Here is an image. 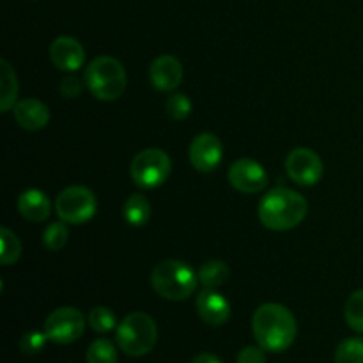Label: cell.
I'll return each instance as SVG.
<instances>
[{
  "label": "cell",
  "instance_id": "cell-1",
  "mask_svg": "<svg viewBox=\"0 0 363 363\" xmlns=\"http://www.w3.org/2000/svg\"><path fill=\"white\" fill-rule=\"evenodd\" d=\"M252 332L262 350L282 353L293 346L298 335V323L293 312L280 303H264L254 312Z\"/></svg>",
  "mask_w": 363,
  "mask_h": 363
},
{
  "label": "cell",
  "instance_id": "cell-2",
  "mask_svg": "<svg viewBox=\"0 0 363 363\" xmlns=\"http://www.w3.org/2000/svg\"><path fill=\"white\" fill-rule=\"evenodd\" d=\"M307 213V199L286 186L272 188L259 204V218L262 225L279 233L300 225Z\"/></svg>",
  "mask_w": 363,
  "mask_h": 363
},
{
  "label": "cell",
  "instance_id": "cell-3",
  "mask_svg": "<svg viewBox=\"0 0 363 363\" xmlns=\"http://www.w3.org/2000/svg\"><path fill=\"white\" fill-rule=\"evenodd\" d=\"M199 275L190 264L177 259L163 261L152 269L151 286L162 298L169 301H183L195 293Z\"/></svg>",
  "mask_w": 363,
  "mask_h": 363
},
{
  "label": "cell",
  "instance_id": "cell-4",
  "mask_svg": "<svg viewBox=\"0 0 363 363\" xmlns=\"http://www.w3.org/2000/svg\"><path fill=\"white\" fill-rule=\"evenodd\" d=\"M116 340L128 357H144L151 353L158 342V326L145 312H133L117 325Z\"/></svg>",
  "mask_w": 363,
  "mask_h": 363
},
{
  "label": "cell",
  "instance_id": "cell-5",
  "mask_svg": "<svg viewBox=\"0 0 363 363\" xmlns=\"http://www.w3.org/2000/svg\"><path fill=\"white\" fill-rule=\"evenodd\" d=\"M85 85L94 98L101 101H113L126 91V69L113 57H96L85 69Z\"/></svg>",
  "mask_w": 363,
  "mask_h": 363
},
{
  "label": "cell",
  "instance_id": "cell-6",
  "mask_svg": "<svg viewBox=\"0 0 363 363\" xmlns=\"http://www.w3.org/2000/svg\"><path fill=\"white\" fill-rule=\"evenodd\" d=\"M130 172L137 186L152 190L169 179L172 172V160L162 149H144L133 158Z\"/></svg>",
  "mask_w": 363,
  "mask_h": 363
},
{
  "label": "cell",
  "instance_id": "cell-7",
  "mask_svg": "<svg viewBox=\"0 0 363 363\" xmlns=\"http://www.w3.org/2000/svg\"><path fill=\"white\" fill-rule=\"evenodd\" d=\"M94 194L85 186H67L57 195L55 211L62 222L82 225L96 215Z\"/></svg>",
  "mask_w": 363,
  "mask_h": 363
},
{
  "label": "cell",
  "instance_id": "cell-8",
  "mask_svg": "<svg viewBox=\"0 0 363 363\" xmlns=\"http://www.w3.org/2000/svg\"><path fill=\"white\" fill-rule=\"evenodd\" d=\"M85 318L78 308L60 307L53 311L45 321V333L52 342L66 346L84 335Z\"/></svg>",
  "mask_w": 363,
  "mask_h": 363
},
{
  "label": "cell",
  "instance_id": "cell-9",
  "mask_svg": "<svg viewBox=\"0 0 363 363\" xmlns=\"http://www.w3.org/2000/svg\"><path fill=\"white\" fill-rule=\"evenodd\" d=\"M287 176L301 186H314L325 174V165L319 155L312 149L296 147L286 158Z\"/></svg>",
  "mask_w": 363,
  "mask_h": 363
},
{
  "label": "cell",
  "instance_id": "cell-10",
  "mask_svg": "<svg viewBox=\"0 0 363 363\" xmlns=\"http://www.w3.org/2000/svg\"><path fill=\"white\" fill-rule=\"evenodd\" d=\"M229 183L241 194H259L268 186V172L255 160L241 158L230 165Z\"/></svg>",
  "mask_w": 363,
  "mask_h": 363
},
{
  "label": "cell",
  "instance_id": "cell-11",
  "mask_svg": "<svg viewBox=\"0 0 363 363\" xmlns=\"http://www.w3.org/2000/svg\"><path fill=\"white\" fill-rule=\"evenodd\" d=\"M223 145L213 133H201L190 145V162L199 172H213L222 163Z\"/></svg>",
  "mask_w": 363,
  "mask_h": 363
},
{
  "label": "cell",
  "instance_id": "cell-12",
  "mask_svg": "<svg viewBox=\"0 0 363 363\" xmlns=\"http://www.w3.org/2000/svg\"><path fill=\"white\" fill-rule=\"evenodd\" d=\"M183 64L174 55H160L155 59L149 67V78H151L152 87L158 91L169 92L174 91L183 82Z\"/></svg>",
  "mask_w": 363,
  "mask_h": 363
},
{
  "label": "cell",
  "instance_id": "cell-13",
  "mask_svg": "<svg viewBox=\"0 0 363 363\" xmlns=\"http://www.w3.org/2000/svg\"><path fill=\"white\" fill-rule=\"evenodd\" d=\"M195 307H197L199 318L211 326L225 325L230 318L229 300L216 289L201 291L197 301H195Z\"/></svg>",
  "mask_w": 363,
  "mask_h": 363
},
{
  "label": "cell",
  "instance_id": "cell-14",
  "mask_svg": "<svg viewBox=\"0 0 363 363\" xmlns=\"http://www.w3.org/2000/svg\"><path fill=\"white\" fill-rule=\"evenodd\" d=\"M52 62L62 71H78L84 66L85 50L78 39L69 35H60L50 46Z\"/></svg>",
  "mask_w": 363,
  "mask_h": 363
},
{
  "label": "cell",
  "instance_id": "cell-15",
  "mask_svg": "<svg viewBox=\"0 0 363 363\" xmlns=\"http://www.w3.org/2000/svg\"><path fill=\"white\" fill-rule=\"evenodd\" d=\"M16 123L27 131H39L48 124L50 110L43 101L35 98H27L13 106Z\"/></svg>",
  "mask_w": 363,
  "mask_h": 363
},
{
  "label": "cell",
  "instance_id": "cell-16",
  "mask_svg": "<svg viewBox=\"0 0 363 363\" xmlns=\"http://www.w3.org/2000/svg\"><path fill=\"white\" fill-rule=\"evenodd\" d=\"M18 211L28 222L39 223L48 220L50 213H52V204L45 191L30 188L18 197Z\"/></svg>",
  "mask_w": 363,
  "mask_h": 363
},
{
  "label": "cell",
  "instance_id": "cell-17",
  "mask_svg": "<svg viewBox=\"0 0 363 363\" xmlns=\"http://www.w3.org/2000/svg\"><path fill=\"white\" fill-rule=\"evenodd\" d=\"M18 82L16 73L6 59L0 60V110L7 112L16 105Z\"/></svg>",
  "mask_w": 363,
  "mask_h": 363
},
{
  "label": "cell",
  "instance_id": "cell-18",
  "mask_svg": "<svg viewBox=\"0 0 363 363\" xmlns=\"http://www.w3.org/2000/svg\"><path fill=\"white\" fill-rule=\"evenodd\" d=\"M199 284L204 286V289H216V287L223 286L229 280V266L223 261L213 259V261L204 262L199 269Z\"/></svg>",
  "mask_w": 363,
  "mask_h": 363
},
{
  "label": "cell",
  "instance_id": "cell-19",
  "mask_svg": "<svg viewBox=\"0 0 363 363\" xmlns=\"http://www.w3.org/2000/svg\"><path fill=\"white\" fill-rule=\"evenodd\" d=\"M124 218L130 225L142 227L151 218V204L142 194H133L124 202Z\"/></svg>",
  "mask_w": 363,
  "mask_h": 363
},
{
  "label": "cell",
  "instance_id": "cell-20",
  "mask_svg": "<svg viewBox=\"0 0 363 363\" xmlns=\"http://www.w3.org/2000/svg\"><path fill=\"white\" fill-rule=\"evenodd\" d=\"M85 360L87 363H117V350L112 340L98 339L89 346Z\"/></svg>",
  "mask_w": 363,
  "mask_h": 363
},
{
  "label": "cell",
  "instance_id": "cell-21",
  "mask_svg": "<svg viewBox=\"0 0 363 363\" xmlns=\"http://www.w3.org/2000/svg\"><path fill=\"white\" fill-rule=\"evenodd\" d=\"M335 363H363V339L351 337L342 340L335 350Z\"/></svg>",
  "mask_w": 363,
  "mask_h": 363
},
{
  "label": "cell",
  "instance_id": "cell-22",
  "mask_svg": "<svg viewBox=\"0 0 363 363\" xmlns=\"http://www.w3.org/2000/svg\"><path fill=\"white\" fill-rule=\"evenodd\" d=\"M344 315H346V323L350 325L351 330L363 333V289L354 291L347 298Z\"/></svg>",
  "mask_w": 363,
  "mask_h": 363
},
{
  "label": "cell",
  "instance_id": "cell-23",
  "mask_svg": "<svg viewBox=\"0 0 363 363\" xmlns=\"http://www.w3.org/2000/svg\"><path fill=\"white\" fill-rule=\"evenodd\" d=\"M67 240H69V230H67L66 222H55L50 223L43 233V245L48 248L50 252H59L66 247Z\"/></svg>",
  "mask_w": 363,
  "mask_h": 363
},
{
  "label": "cell",
  "instance_id": "cell-24",
  "mask_svg": "<svg viewBox=\"0 0 363 363\" xmlns=\"http://www.w3.org/2000/svg\"><path fill=\"white\" fill-rule=\"evenodd\" d=\"M0 243H2V252H0V262L4 266L14 264L21 255V243L14 233H11L7 227L0 229Z\"/></svg>",
  "mask_w": 363,
  "mask_h": 363
},
{
  "label": "cell",
  "instance_id": "cell-25",
  "mask_svg": "<svg viewBox=\"0 0 363 363\" xmlns=\"http://www.w3.org/2000/svg\"><path fill=\"white\" fill-rule=\"evenodd\" d=\"M87 323L94 332L108 333L113 328H117V318L110 308L106 307H94L87 315Z\"/></svg>",
  "mask_w": 363,
  "mask_h": 363
},
{
  "label": "cell",
  "instance_id": "cell-26",
  "mask_svg": "<svg viewBox=\"0 0 363 363\" xmlns=\"http://www.w3.org/2000/svg\"><path fill=\"white\" fill-rule=\"evenodd\" d=\"M167 113L172 117L174 121H184L191 113V101L186 94L177 92L167 99Z\"/></svg>",
  "mask_w": 363,
  "mask_h": 363
},
{
  "label": "cell",
  "instance_id": "cell-27",
  "mask_svg": "<svg viewBox=\"0 0 363 363\" xmlns=\"http://www.w3.org/2000/svg\"><path fill=\"white\" fill-rule=\"evenodd\" d=\"M48 335L43 332H27L20 340V350L23 351L25 354H38L41 353L43 350L46 347V342H48Z\"/></svg>",
  "mask_w": 363,
  "mask_h": 363
},
{
  "label": "cell",
  "instance_id": "cell-28",
  "mask_svg": "<svg viewBox=\"0 0 363 363\" xmlns=\"http://www.w3.org/2000/svg\"><path fill=\"white\" fill-rule=\"evenodd\" d=\"M266 350L261 346H247L238 353L236 363H266Z\"/></svg>",
  "mask_w": 363,
  "mask_h": 363
},
{
  "label": "cell",
  "instance_id": "cell-29",
  "mask_svg": "<svg viewBox=\"0 0 363 363\" xmlns=\"http://www.w3.org/2000/svg\"><path fill=\"white\" fill-rule=\"evenodd\" d=\"M59 89H60V94H62L64 98H77V96H80L84 85H82V82L78 80L77 77H67L60 82Z\"/></svg>",
  "mask_w": 363,
  "mask_h": 363
},
{
  "label": "cell",
  "instance_id": "cell-30",
  "mask_svg": "<svg viewBox=\"0 0 363 363\" xmlns=\"http://www.w3.org/2000/svg\"><path fill=\"white\" fill-rule=\"evenodd\" d=\"M191 363H222V360L211 353H201L194 358V362Z\"/></svg>",
  "mask_w": 363,
  "mask_h": 363
}]
</instances>
